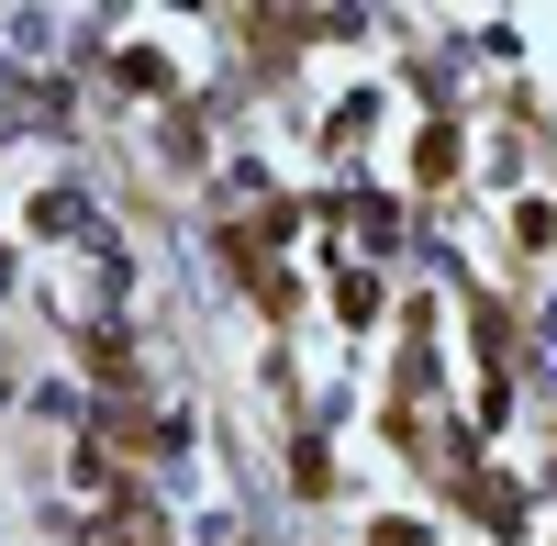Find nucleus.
I'll list each match as a JSON object with an SVG mask.
<instances>
[{"label": "nucleus", "mask_w": 557, "mask_h": 546, "mask_svg": "<svg viewBox=\"0 0 557 546\" xmlns=\"http://www.w3.org/2000/svg\"><path fill=\"white\" fill-rule=\"evenodd\" d=\"M34 223H45V235H89V201H78V190H45Z\"/></svg>", "instance_id": "f257e3e1"}]
</instances>
